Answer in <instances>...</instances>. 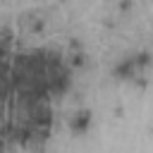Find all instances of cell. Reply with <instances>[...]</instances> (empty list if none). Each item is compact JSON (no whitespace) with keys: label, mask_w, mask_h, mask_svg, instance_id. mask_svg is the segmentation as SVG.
Wrapping results in <instances>:
<instances>
[{"label":"cell","mask_w":153,"mask_h":153,"mask_svg":"<svg viewBox=\"0 0 153 153\" xmlns=\"http://www.w3.org/2000/svg\"><path fill=\"white\" fill-rule=\"evenodd\" d=\"M88 120H91V112H86V110H84V112H79V117H74V122H72V127L81 131V129H86V124H88Z\"/></svg>","instance_id":"1"}]
</instances>
